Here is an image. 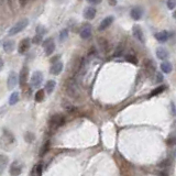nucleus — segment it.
Masks as SVG:
<instances>
[{"mask_svg":"<svg viewBox=\"0 0 176 176\" xmlns=\"http://www.w3.org/2000/svg\"><path fill=\"white\" fill-rule=\"evenodd\" d=\"M65 88H66V92L68 94V96H71L72 98H75V99H79L80 98L79 88H78V85L76 84V82L74 79L67 80Z\"/></svg>","mask_w":176,"mask_h":176,"instance_id":"nucleus-1","label":"nucleus"},{"mask_svg":"<svg viewBox=\"0 0 176 176\" xmlns=\"http://www.w3.org/2000/svg\"><path fill=\"white\" fill-rule=\"evenodd\" d=\"M29 24V20L28 19H22V20H19V21L13 25L12 28L9 31V35H14V34L21 32L22 30L25 29Z\"/></svg>","mask_w":176,"mask_h":176,"instance_id":"nucleus-2","label":"nucleus"},{"mask_svg":"<svg viewBox=\"0 0 176 176\" xmlns=\"http://www.w3.org/2000/svg\"><path fill=\"white\" fill-rule=\"evenodd\" d=\"M64 123H65V118H64L62 114H59V113L52 116L50 121H49V124H50L51 129H57V128H59L61 126H63Z\"/></svg>","mask_w":176,"mask_h":176,"instance_id":"nucleus-3","label":"nucleus"},{"mask_svg":"<svg viewBox=\"0 0 176 176\" xmlns=\"http://www.w3.org/2000/svg\"><path fill=\"white\" fill-rule=\"evenodd\" d=\"M143 67H144V71L147 73V75H153L155 73V63L152 61V59H145L143 61Z\"/></svg>","mask_w":176,"mask_h":176,"instance_id":"nucleus-4","label":"nucleus"},{"mask_svg":"<svg viewBox=\"0 0 176 176\" xmlns=\"http://www.w3.org/2000/svg\"><path fill=\"white\" fill-rule=\"evenodd\" d=\"M43 82V74L41 72H34L32 74V77H31V85L33 87H39L40 85L42 84Z\"/></svg>","mask_w":176,"mask_h":176,"instance_id":"nucleus-5","label":"nucleus"},{"mask_svg":"<svg viewBox=\"0 0 176 176\" xmlns=\"http://www.w3.org/2000/svg\"><path fill=\"white\" fill-rule=\"evenodd\" d=\"M132 34H133V36L138 40L139 42H141V43L145 42L144 33H143L141 26H139V25H133V28H132Z\"/></svg>","mask_w":176,"mask_h":176,"instance_id":"nucleus-6","label":"nucleus"},{"mask_svg":"<svg viewBox=\"0 0 176 176\" xmlns=\"http://www.w3.org/2000/svg\"><path fill=\"white\" fill-rule=\"evenodd\" d=\"M18 84V76L16 72H11L8 76V80H7V87L9 90H12L13 88L17 86Z\"/></svg>","mask_w":176,"mask_h":176,"instance_id":"nucleus-7","label":"nucleus"},{"mask_svg":"<svg viewBox=\"0 0 176 176\" xmlns=\"http://www.w3.org/2000/svg\"><path fill=\"white\" fill-rule=\"evenodd\" d=\"M43 46H44V51H45L46 55H51L55 50V43L53 42V40H52V39L46 40L45 42L43 43Z\"/></svg>","mask_w":176,"mask_h":176,"instance_id":"nucleus-8","label":"nucleus"},{"mask_svg":"<svg viewBox=\"0 0 176 176\" xmlns=\"http://www.w3.org/2000/svg\"><path fill=\"white\" fill-rule=\"evenodd\" d=\"M28 73H29V69H28V67L26 66H23L21 68V72H20V74H19V83L21 85L22 87L26 84V82H28Z\"/></svg>","mask_w":176,"mask_h":176,"instance_id":"nucleus-9","label":"nucleus"},{"mask_svg":"<svg viewBox=\"0 0 176 176\" xmlns=\"http://www.w3.org/2000/svg\"><path fill=\"white\" fill-rule=\"evenodd\" d=\"M97 44H98L99 49H100L104 53L108 52V50H109V43L107 41V39H105L104 36H98V39H97Z\"/></svg>","mask_w":176,"mask_h":176,"instance_id":"nucleus-10","label":"nucleus"},{"mask_svg":"<svg viewBox=\"0 0 176 176\" xmlns=\"http://www.w3.org/2000/svg\"><path fill=\"white\" fill-rule=\"evenodd\" d=\"M113 22V17L112 16H109V17H106L102 21L100 22V24H99V28H98V30L99 31H104V30L108 29L110 25L112 24Z\"/></svg>","mask_w":176,"mask_h":176,"instance_id":"nucleus-11","label":"nucleus"},{"mask_svg":"<svg viewBox=\"0 0 176 176\" xmlns=\"http://www.w3.org/2000/svg\"><path fill=\"white\" fill-rule=\"evenodd\" d=\"M21 171H22L21 165L18 163L17 161L11 164V166H10V175L11 176H19L21 174Z\"/></svg>","mask_w":176,"mask_h":176,"instance_id":"nucleus-12","label":"nucleus"},{"mask_svg":"<svg viewBox=\"0 0 176 176\" xmlns=\"http://www.w3.org/2000/svg\"><path fill=\"white\" fill-rule=\"evenodd\" d=\"M92 26H90V25H85L79 32L80 38L84 39V40L89 39L90 36H92Z\"/></svg>","mask_w":176,"mask_h":176,"instance_id":"nucleus-13","label":"nucleus"},{"mask_svg":"<svg viewBox=\"0 0 176 176\" xmlns=\"http://www.w3.org/2000/svg\"><path fill=\"white\" fill-rule=\"evenodd\" d=\"M142 14H143V11L140 7H133V8L131 9L130 16L133 20H137V21L140 20V19L142 18Z\"/></svg>","mask_w":176,"mask_h":176,"instance_id":"nucleus-14","label":"nucleus"},{"mask_svg":"<svg viewBox=\"0 0 176 176\" xmlns=\"http://www.w3.org/2000/svg\"><path fill=\"white\" fill-rule=\"evenodd\" d=\"M156 56H157V59L164 61V59H166L170 56V53H168V51L165 47L160 46V47L156 49Z\"/></svg>","mask_w":176,"mask_h":176,"instance_id":"nucleus-15","label":"nucleus"},{"mask_svg":"<svg viewBox=\"0 0 176 176\" xmlns=\"http://www.w3.org/2000/svg\"><path fill=\"white\" fill-rule=\"evenodd\" d=\"M30 49V40L29 39H23L21 40V42L19 43V47H18V51H19V53H25L26 51Z\"/></svg>","mask_w":176,"mask_h":176,"instance_id":"nucleus-16","label":"nucleus"},{"mask_svg":"<svg viewBox=\"0 0 176 176\" xmlns=\"http://www.w3.org/2000/svg\"><path fill=\"white\" fill-rule=\"evenodd\" d=\"M96 12H97V10L94 8V7H88V8L85 9L84 18L86 20H92L94 18L96 17Z\"/></svg>","mask_w":176,"mask_h":176,"instance_id":"nucleus-17","label":"nucleus"},{"mask_svg":"<svg viewBox=\"0 0 176 176\" xmlns=\"http://www.w3.org/2000/svg\"><path fill=\"white\" fill-rule=\"evenodd\" d=\"M63 71V63L62 62H56L51 67V74L52 75H59L61 72Z\"/></svg>","mask_w":176,"mask_h":176,"instance_id":"nucleus-18","label":"nucleus"},{"mask_svg":"<svg viewBox=\"0 0 176 176\" xmlns=\"http://www.w3.org/2000/svg\"><path fill=\"white\" fill-rule=\"evenodd\" d=\"M168 36H170V33H168L167 31H161V32H157V33L155 34V39L161 43H164L166 42L168 40Z\"/></svg>","mask_w":176,"mask_h":176,"instance_id":"nucleus-19","label":"nucleus"},{"mask_svg":"<svg viewBox=\"0 0 176 176\" xmlns=\"http://www.w3.org/2000/svg\"><path fill=\"white\" fill-rule=\"evenodd\" d=\"M4 50L7 53H11L14 50V41L13 40H7L4 43Z\"/></svg>","mask_w":176,"mask_h":176,"instance_id":"nucleus-20","label":"nucleus"},{"mask_svg":"<svg viewBox=\"0 0 176 176\" xmlns=\"http://www.w3.org/2000/svg\"><path fill=\"white\" fill-rule=\"evenodd\" d=\"M161 69H162V72L165 73V74H170L173 69L172 64L170 63V62H163V63L161 64Z\"/></svg>","mask_w":176,"mask_h":176,"instance_id":"nucleus-21","label":"nucleus"},{"mask_svg":"<svg viewBox=\"0 0 176 176\" xmlns=\"http://www.w3.org/2000/svg\"><path fill=\"white\" fill-rule=\"evenodd\" d=\"M55 86H56V83H55L54 80H49L45 84V92L47 94H52L53 90H54Z\"/></svg>","mask_w":176,"mask_h":176,"instance_id":"nucleus-22","label":"nucleus"},{"mask_svg":"<svg viewBox=\"0 0 176 176\" xmlns=\"http://www.w3.org/2000/svg\"><path fill=\"white\" fill-rule=\"evenodd\" d=\"M18 101H19V92H14L10 95V98H9V105H16Z\"/></svg>","mask_w":176,"mask_h":176,"instance_id":"nucleus-23","label":"nucleus"},{"mask_svg":"<svg viewBox=\"0 0 176 176\" xmlns=\"http://www.w3.org/2000/svg\"><path fill=\"white\" fill-rule=\"evenodd\" d=\"M7 1H8V6L9 8H10V10L13 11V12H16L18 9V6H19L18 0H7Z\"/></svg>","mask_w":176,"mask_h":176,"instance_id":"nucleus-24","label":"nucleus"},{"mask_svg":"<svg viewBox=\"0 0 176 176\" xmlns=\"http://www.w3.org/2000/svg\"><path fill=\"white\" fill-rule=\"evenodd\" d=\"M34 99L36 102H41L44 99V90L43 89H40L38 92H35V96H34Z\"/></svg>","mask_w":176,"mask_h":176,"instance_id":"nucleus-25","label":"nucleus"},{"mask_svg":"<svg viewBox=\"0 0 176 176\" xmlns=\"http://www.w3.org/2000/svg\"><path fill=\"white\" fill-rule=\"evenodd\" d=\"M50 145H51V143H50V141L47 140V141L43 144L42 149H41V151H40V155H41V156H44L45 153H47V151L50 150Z\"/></svg>","mask_w":176,"mask_h":176,"instance_id":"nucleus-26","label":"nucleus"},{"mask_svg":"<svg viewBox=\"0 0 176 176\" xmlns=\"http://www.w3.org/2000/svg\"><path fill=\"white\" fill-rule=\"evenodd\" d=\"M9 160L6 155H1L0 154V168H4L7 165H8Z\"/></svg>","mask_w":176,"mask_h":176,"instance_id":"nucleus-27","label":"nucleus"},{"mask_svg":"<svg viewBox=\"0 0 176 176\" xmlns=\"http://www.w3.org/2000/svg\"><path fill=\"white\" fill-rule=\"evenodd\" d=\"M166 89V87L165 86H160V87H157V88H155L154 90L150 94V96L149 97H153V96H156V95H159V94H161V92H163L164 90Z\"/></svg>","mask_w":176,"mask_h":176,"instance_id":"nucleus-28","label":"nucleus"},{"mask_svg":"<svg viewBox=\"0 0 176 176\" xmlns=\"http://www.w3.org/2000/svg\"><path fill=\"white\" fill-rule=\"evenodd\" d=\"M24 140L26 141L28 143H32L34 141V134L32 133V132H30V131H28V132H25L24 134Z\"/></svg>","mask_w":176,"mask_h":176,"instance_id":"nucleus-29","label":"nucleus"},{"mask_svg":"<svg viewBox=\"0 0 176 176\" xmlns=\"http://www.w3.org/2000/svg\"><path fill=\"white\" fill-rule=\"evenodd\" d=\"M67 38H68V30L63 29L61 32H59V41L63 42V41H65Z\"/></svg>","mask_w":176,"mask_h":176,"instance_id":"nucleus-30","label":"nucleus"},{"mask_svg":"<svg viewBox=\"0 0 176 176\" xmlns=\"http://www.w3.org/2000/svg\"><path fill=\"white\" fill-rule=\"evenodd\" d=\"M126 61H128V62H130V63L134 64V65H137L138 64V59L134 56V55H126Z\"/></svg>","mask_w":176,"mask_h":176,"instance_id":"nucleus-31","label":"nucleus"},{"mask_svg":"<svg viewBox=\"0 0 176 176\" xmlns=\"http://www.w3.org/2000/svg\"><path fill=\"white\" fill-rule=\"evenodd\" d=\"M166 143H167L168 147H173V145L175 144V138H174V134H171V135L168 137L167 140H166Z\"/></svg>","mask_w":176,"mask_h":176,"instance_id":"nucleus-32","label":"nucleus"},{"mask_svg":"<svg viewBox=\"0 0 176 176\" xmlns=\"http://www.w3.org/2000/svg\"><path fill=\"white\" fill-rule=\"evenodd\" d=\"M32 42H33L34 44H41V43H42V35L36 34V35L32 39Z\"/></svg>","mask_w":176,"mask_h":176,"instance_id":"nucleus-33","label":"nucleus"},{"mask_svg":"<svg viewBox=\"0 0 176 176\" xmlns=\"http://www.w3.org/2000/svg\"><path fill=\"white\" fill-rule=\"evenodd\" d=\"M175 4H176V0H167L166 1V6H167V8L170 10H174Z\"/></svg>","mask_w":176,"mask_h":176,"instance_id":"nucleus-34","label":"nucleus"},{"mask_svg":"<svg viewBox=\"0 0 176 176\" xmlns=\"http://www.w3.org/2000/svg\"><path fill=\"white\" fill-rule=\"evenodd\" d=\"M123 54V46L120 44V45L118 46V49H117V51L114 52V56H121V55Z\"/></svg>","mask_w":176,"mask_h":176,"instance_id":"nucleus-35","label":"nucleus"},{"mask_svg":"<svg viewBox=\"0 0 176 176\" xmlns=\"http://www.w3.org/2000/svg\"><path fill=\"white\" fill-rule=\"evenodd\" d=\"M163 82V75L161 73H156V77H155V83H162Z\"/></svg>","mask_w":176,"mask_h":176,"instance_id":"nucleus-36","label":"nucleus"},{"mask_svg":"<svg viewBox=\"0 0 176 176\" xmlns=\"http://www.w3.org/2000/svg\"><path fill=\"white\" fill-rule=\"evenodd\" d=\"M43 26H41V25H39L38 29H36V32H38V34H40V35H42L44 32H45V30H42Z\"/></svg>","mask_w":176,"mask_h":176,"instance_id":"nucleus-37","label":"nucleus"},{"mask_svg":"<svg viewBox=\"0 0 176 176\" xmlns=\"http://www.w3.org/2000/svg\"><path fill=\"white\" fill-rule=\"evenodd\" d=\"M89 4H99L102 2V0H87Z\"/></svg>","mask_w":176,"mask_h":176,"instance_id":"nucleus-38","label":"nucleus"},{"mask_svg":"<svg viewBox=\"0 0 176 176\" xmlns=\"http://www.w3.org/2000/svg\"><path fill=\"white\" fill-rule=\"evenodd\" d=\"M36 170H38V174H39V175H41V173H42V165H38Z\"/></svg>","mask_w":176,"mask_h":176,"instance_id":"nucleus-39","label":"nucleus"},{"mask_svg":"<svg viewBox=\"0 0 176 176\" xmlns=\"http://www.w3.org/2000/svg\"><path fill=\"white\" fill-rule=\"evenodd\" d=\"M19 2H20V4H21L22 7H23V6H25V4H26L28 0H19Z\"/></svg>","mask_w":176,"mask_h":176,"instance_id":"nucleus-40","label":"nucleus"},{"mask_svg":"<svg viewBox=\"0 0 176 176\" xmlns=\"http://www.w3.org/2000/svg\"><path fill=\"white\" fill-rule=\"evenodd\" d=\"M110 6H116L117 4V0H109Z\"/></svg>","mask_w":176,"mask_h":176,"instance_id":"nucleus-41","label":"nucleus"},{"mask_svg":"<svg viewBox=\"0 0 176 176\" xmlns=\"http://www.w3.org/2000/svg\"><path fill=\"white\" fill-rule=\"evenodd\" d=\"M4 68V61H2V59L0 57V71Z\"/></svg>","mask_w":176,"mask_h":176,"instance_id":"nucleus-42","label":"nucleus"}]
</instances>
